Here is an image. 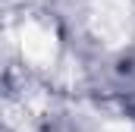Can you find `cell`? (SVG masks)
Instances as JSON below:
<instances>
[{
    "instance_id": "6da1fadb",
    "label": "cell",
    "mask_w": 135,
    "mask_h": 132,
    "mask_svg": "<svg viewBox=\"0 0 135 132\" xmlns=\"http://www.w3.org/2000/svg\"><path fill=\"white\" fill-rule=\"evenodd\" d=\"M91 32L107 47H123L132 35L129 0H91Z\"/></svg>"
},
{
    "instance_id": "7a4b0ae2",
    "label": "cell",
    "mask_w": 135,
    "mask_h": 132,
    "mask_svg": "<svg viewBox=\"0 0 135 132\" xmlns=\"http://www.w3.org/2000/svg\"><path fill=\"white\" fill-rule=\"evenodd\" d=\"M19 47H22V57L28 63L47 66V63H54V57H57V35L50 32L44 22L28 19L19 29Z\"/></svg>"
},
{
    "instance_id": "3957f363",
    "label": "cell",
    "mask_w": 135,
    "mask_h": 132,
    "mask_svg": "<svg viewBox=\"0 0 135 132\" xmlns=\"http://www.w3.org/2000/svg\"><path fill=\"white\" fill-rule=\"evenodd\" d=\"M101 132H135V126L129 120H110V123H104Z\"/></svg>"
}]
</instances>
